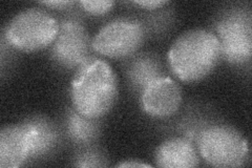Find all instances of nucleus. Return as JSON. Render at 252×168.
<instances>
[{"label": "nucleus", "instance_id": "nucleus-13", "mask_svg": "<svg viewBox=\"0 0 252 168\" xmlns=\"http://www.w3.org/2000/svg\"><path fill=\"white\" fill-rule=\"evenodd\" d=\"M98 119L84 117L74 108L70 109L66 118V131L74 143L88 145L97 138L99 134Z\"/></svg>", "mask_w": 252, "mask_h": 168}, {"label": "nucleus", "instance_id": "nucleus-11", "mask_svg": "<svg viewBox=\"0 0 252 168\" xmlns=\"http://www.w3.org/2000/svg\"><path fill=\"white\" fill-rule=\"evenodd\" d=\"M32 131V149L30 158H39L49 155L57 146L58 131L50 120L43 117H34L26 121Z\"/></svg>", "mask_w": 252, "mask_h": 168}, {"label": "nucleus", "instance_id": "nucleus-12", "mask_svg": "<svg viewBox=\"0 0 252 168\" xmlns=\"http://www.w3.org/2000/svg\"><path fill=\"white\" fill-rule=\"evenodd\" d=\"M127 76L133 89L142 93L149 83L164 75L159 60L152 55L143 54L137 56L129 63Z\"/></svg>", "mask_w": 252, "mask_h": 168}, {"label": "nucleus", "instance_id": "nucleus-4", "mask_svg": "<svg viewBox=\"0 0 252 168\" xmlns=\"http://www.w3.org/2000/svg\"><path fill=\"white\" fill-rule=\"evenodd\" d=\"M202 158L215 167H238L248 157L246 139L227 125H212L202 130L196 138Z\"/></svg>", "mask_w": 252, "mask_h": 168}, {"label": "nucleus", "instance_id": "nucleus-15", "mask_svg": "<svg viewBox=\"0 0 252 168\" xmlns=\"http://www.w3.org/2000/svg\"><path fill=\"white\" fill-rule=\"evenodd\" d=\"M83 9L93 15H102L105 14L108 11L112 10L115 2L112 1H105V0H98V1H88V0H82V1L79 2Z\"/></svg>", "mask_w": 252, "mask_h": 168}, {"label": "nucleus", "instance_id": "nucleus-14", "mask_svg": "<svg viewBox=\"0 0 252 168\" xmlns=\"http://www.w3.org/2000/svg\"><path fill=\"white\" fill-rule=\"evenodd\" d=\"M106 160L96 150H84L75 159V166L78 167H101L106 165Z\"/></svg>", "mask_w": 252, "mask_h": 168}, {"label": "nucleus", "instance_id": "nucleus-1", "mask_svg": "<svg viewBox=\"0 0 252 168\" xmlns=\"http://www.w3.org/2000/svg\"><path fill=\"white\" fill-rule=\"evenodd\" d=\"M74 108L84 117L106 115L118 98V80L107 62L94 58L77 69L70 86Z\"/></svg>", "mask_w": 252, "mask_h": 168}, {"label": "nucleus", "instance_id": "nucleus-16", "mask_svg": "<svg viewBox=\"0 0 252 168\" xmlns=\"http://www.w3.org/2000/svg\"><path fill=\"white\" fill-rule=\"evenodd\" d=\"M135 3L140 6L145 7V9L154 10V9H158V7H161L168 2L163 1V0H148V1H135Z\"/></svg>", "mask_w": 252, "mask_h": 168}, {"label": "nucleus", "instance_id": "nucleus-5", "mask_svg": "<svg viewBox=\"0 0 252 168\" xmlns=\"http://www.w3.org/2000/svg\"><path fill=\"white\" fill-rule=\"evenodd\" d=\"M220 55L234 65H243L251 58V15L242 10L228 12L216 26Z\"/></svg>", "mask_w": 252, "mask_h": 168}, {"label": "nucleus", "instance_id": "nucleus-18", "mask_svg": "<svg viewBox=\"0 0 252 168\" xmlns=\"http://www.w3.org/2000/svg\"><path fill=\"white\" fill-rule=\"evenodd\" d=\"M118 167H146V168H149L151 167V165L148 164H145V163H140V162H124V163H121L119 165H117Z\"/></svg>", "mask_w": 252, "mask_h": 168}, {"label": "nucleus", "instance_id": "nucleus-17", "mask_svg": "<svg viewBox=\"0 0 252 168\" xmlns=\"http://www.w3.org/2000/svg\"><path fill=\"white\" fill-rule=\"evenodd\" d=\"M43 5H46L49 7H53V9H65V7L74 4V1H63V0H57V1H42L40 2Z\"/></svg>", "mask_w": 252, "mask_h": 168}, {"label": "nucleus", "instance_id": "nucleus-10", "mask_svg": "<svg viewBox=\"0 0 252 168\" xmlns=\"http://www.w3.org/2000/svg\"><path fill=\"white\" fill-rule=\"evenodd\" d=\"M155 161L158 167L189 168L199 165V157L190 140L172 138L157 148Z\"/></svg>", "mask_w": 252, "mask_h": 168}, {"label": "nucleus", "instance_id": "nucleus-2", "mask_svg": "<svg viewBox=\"0 0 252 168\" xmlns=\"http://www.w3.org/2000/svg\"><path fill=\"white\" fill-rule=\"evenodd\" d=\"M220 57V45L216 34L195 29L185 32L175 40L168 52V63L180 80L195 82L206 78Z\"/></svg>", "mask_w": 252, "mask_h": 168}, {"label": "nucleus", "instance_id": "nucleus-7", "mask_svg": "<svg viewBox=\"0 0 252 168\" xmlns=\"http://www.w3.org/2000/svg\"><path fill=\"white\" fill-rule=\"evenodd\" d=\"M93 41L81 22L67 19L61 22L53 46V58L63 67L80 68L93 60Z\"/></svg>", "mask_w": 252, "mask_h": 168}, {"label": "nucleus", "instance_id": "nucleus-9", "mask_svg": "<svg viewBox=\"0 0 252 168\" xmlns=\"http://www.w3.org/2000/svg\"><path fill=\"white\" fill-rule=\"evenodd\" d=\"M32 131L27 122L5 126L0 132V167L17 168L30 158Z\"/></svg>", "mask_w": 252, "mask_h": 168}, {"label": "nucleus", "instance_id": "nucleus-6", "mask_svg": "<svg viewBox=\"0 0 252 168\" xmlns=\"http://www.w3.org/2000/svg\"><path fill=\"white\" fill-rule=\"evenodd\" d=\"M145 30L137 20L119 19L107 23L93 40V49L109 58H124L135 53L144 41Z\"/></svg>", "mask_w": 252, "mask_h": 168}, {"label": "nucleus", "instance_id": "nucleus-8", "mask_svg": "<svg viewBox=\"0 0 252 168\" xmlns=\"http://www.w3.org/2000/svg\"><path fill=\"white\" fill-rule=\"evenodd\" d=\"M140 102L148 116L167 118L179 110L182 104V92L175 80L163 76L145 87L141 93Z\"/></svg>", "mask_w": 252, "mask_h": 168}, {"label": "nucleus", "instance_id": "nucleus-3", "mask_svg": "<svg viewBox=\"0 0 252 168\" xmlns=\"http://www.w3.org/2000/svg\"><path fill=\"white\" fill-rule=\"evenodd\" d=\"M58 21L40 9H28L11 20L5 31L6 41L23 52H37L49 46L57 38Z\"/></svg>", "mask_w": 252, "mask_h": 168}]
</instances>
